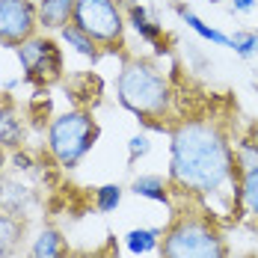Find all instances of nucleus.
I'll return each instance as SVG.
<instances>
[{"label": "nucleus", "instance_id": "nucleus-1", "mask_svg": "<svg viewBox=\"0 0 258 258\" xmlns=\"http://www.w3.org/2000/svg\"><path fill=\"white\" fill-rule=\"evenodd\" d=\"M169 134V184L187 205L208 211L211 217L234 214L237 208V157L223 122L199 116L178 119Z\"/></svg>", "mask_w": 258, "mask_h": 258}, {"label": "nucleus", "instance_id": "nucleus-2", "mask_svg": "<svg viewBox=\"0 0 258 258\" xmlns=\"http://www.w3.org/2000/svg\"><path fill=\"white\" fill-rule=\"evenodd\" d=\"M116 101L137 116L143 125L163 128V119L172 113V86L160 66L146 56H128L116 78Z\"/></svg>", "mask_w": 258, "mask_h": 258}, {"label": "nucleus", "instance_id": "nucleus-3", "mask_svg": "<svg viewBox=\"0 0 258 258\" xmlns=\"http://www.w3.org/2000/svg\"><path fill=\"white\" fill-rule=\"evenodd\" d=\"M160 258H229V240L220 220L196 205L175 208L163 226Z\"/></svg>", "mask_w": 258, "mask_h": 258}, {"label": "nucleus", "instance_id": "nucleus-4", "mask_svg": "<svg viewBox=\"0 0 258 258\" xmlns=\"http://www.w3.org/2000/svg\"><path fill=\"white\" fill-rule=\"evenodd\" d=\"M98 134L101 131H98L95 116L83 107H75V110H66L48 122L45 143H48L51 157L62 169H78L80 160L95 149Z\"/></svg>", "mask_w": 258, "mask_h": 258}, {"label": "nucleus", "instance_id": "nucleus-5", "mask_svg": "<svg viewBox=\"0 0 258 258\" xmlns=\"http://www.w3.org/2000/svg\"><path fill=\"white\" fill-rule=\"evenodd\" d=\"M104 53H116L125 48V9L119 0H78L75 21Z\"/></svg>", "mask_w": 258, "mask_h": 258}, {"label": "nucleus", "instance_id": "nucleus-6", "mask_svg": "<svg viewBox=\"0 0 258 258\" xmlns=\"http://www.w3.org/2000/svg\"><path fill=\"white\" fill-rule=\"evenodd\" d=\"M21 78L33 86H51L62 78V51L48 33H36L33 39L15 48Z\"/></svg>", "mask_w": 258, "mask_h": 258}, {"label": "nucleus", "instance_id": "nucleus-7", "mask_svg": "<svg viewBox=\"0 0 258 258\" xmlns=\"http://www.w3.org/2000/svg\"><path fill=\"white\" fill-rule=\"evenodd\" d=\"M36 33H42L36 0H0V45L3 48H18Z\"/></svg>", "mask_w": 258, "mask_h": 258}, {"label": "nucleus", "instance_id": "nucleus-8", "mask_svg": "<svg viewBox=\"0 0 258 258\" xmlns=\"http://www.w3.org/2000/svg\"><path fill=\"white\" fill-rule=\"evenodd\" d=\"M122 3V9H125V21L131 24V30L143 39V42H149L157 53H166V33H163V24L155 21L152 15H149V9L146 6H140V3H134V0H119Z\"/></svg>", "mask_w": 258, "mask_h": 258}, {"label": "nucleus", "instance_id": "nucleus-9", "mask_svg": "<svg viewBox=\"0 0 258 258\" xmlns=\"http://www.w3.org/2000/svg\"><path fill=\"white\" fill-rule=\"evenodd\" d=\"M33 205H36V193L30 184L18 178H0V211H9L15 217H27Z\"/></svg>", "mask_w": 258, "mask_h": 258}, {"label": "nucleus", "instance_id": "nucleus-10", "mask_svg": "<svg viewBox=\"0 0 258 258\" xmlns=\"http://www.w3.org/2000/svg\"><path fill=\"white\" fill-rule=\"evenodd\" d=\"M78 0H36L39 9V30L42 33H59L62 27L75 21Z\"/></svg>", "mask_w": 258, "mask_h": 258}, {"label": "nucleus", "instance_id": "nucleus-11", "mask_svg": "<svg viewBox=\"0 0 258 258\" xmlns=\"http://www.w3.org/2000/svg\"><path fill=\"white\" fill-rule=\"evenodd\" d=\"M131 193L175 211V190H172L169 178H163V175H137L131 181Z\"/></svg>", "mask_w": 258, "mask_h": 258}, {"label": "nucleus", "instance_id": "nucleus-12", "mask_svg": "<svg viewBox=\"0 0 258 258\" xmlns=\"http://www.w3.org/2000/svg\"><path fill=\"white\" fill-rule=\"evenodd\" d=\"M27 258H69V243H66L62 232L53 226L39 229L27 246Z\"/></svg>", "mask_w": 258, "mask_h": 258}, {"label": "nucleus", "instance_id": "nucleus-13", "mask_svg": "<svg viewBox=\"0 0 258 258\" xmlns=\"http://www.w3.org/2000/svg\"><path fill=\"white\" fill-rule=\"evenodd\" d=\"M237 211L246 214L252 223H258V160L240 169L237 181Z\"/></svg>", "mask_w": 258, "mask_h": 258}, {"label": "nucleus", "instance_id": "nucleus-14", "mask_svg": "<svg viewBox=\"0 0 258 258\" xmlns=\"http://www.w3.org/2000/svg\"><path fill=\"white\" fill-rule=\"evenodd\" d=\"M27 234L24 217H15L9 211H0V258H12L18 252L21 240Z\"/></svg>", "mask_w": 258, "mask_h": 258}, {"label": "nucleus", "instance_id": "nucleus-15", "mask_svg": "<svg viewBox=\"0 0 258 258\" xmlns=\"http://www.w3.org/2000/svg\"><path fill=\"white\" fill-rule=\"evenodd\" d=\"M175 12H178V18H181V21H184L187 27H190V30H193L199 39H205L208 45H217V48H229V36H226L223 30H217V27L205 24V21H202V18H199V15L190 9V6L178 3V6H175Z\"/></svg>", "mask_w": 258, "mask_h": 258}, {"label": "nucleus", "instance_id": "nucleus-16", "mask_svg": "<svg viewBox=\"0 0 258 258\" xmlns=\"http://www.w3.org/2000/svg\"><path fill=\"white\" fill-rule=\"evenodd\" d=\"M160 237H163V229H155V226L131 229L125 234V249H128L131 255H149V252L160 249Z\"/></svg>", "mask_w": 258, "mask_h": 258}, {"label": "nucleus", "instance_id": "nucleus-17", "mask_svg": "<svg viewBox=\"0 0 258 258\" xmlns=\"http://www.w3.org/2000/svg\"><path fill=\"white\" fill-rule=\"evenodd\" d=\"M59 39H62V45H69L75 53H80V56H86V59H92V62H98V56H101V48L83 33V30H78L75 24H69V27H62L59 30Z\"/></svg>", "mask_w": 258, "mask_h": 258}, {"label": "nucleus", "instance_id": "nucleus-18", "mask_svg": "<svg viewBox=\"0 0 258 258\" xmlns=\"http://www.w3.org/2000/svg\"><path fill=\"white\" fill-rule=\"evenodd\" d=\"M122 196H125V190L119 184H101L95 190V211L98 214H113L116 208L122 205Z\"/></svg>", "mask_w": 258, "mask_h": 258}, {"label": "nucleus", "instance_id": "nucleus-19", "mask_svg": "<svg viewBox=\"0 0 258 258\" xmlns=\"http://www.w3.org/2000/svg\"><path fill=\"white\" fill-rule=\"evenodd\" d=\"M21 140V122L9 107H0V146H18Z\"/></svg>", "mask_w": 258, "mask_h": 258}, {"label": "nucleus", "instance_id": "nucleus-20", "mask_svg": "<svg viewBox=\"0 0 258 258\" xmlns=\"http://www.w3.org/2000/svg\"><path fill=\"white\" fill-rule=\"evenodd\" d=\"M229 48L237 56H243V59L255 56L258 53V33H252V30H237L234 36H229Z\"/></svg>", "mask_w": 258, "mask_h": 258}, {"label": "nucleus", "instance_id": "nucleus-21", "mask_svg": "<svg viewBox=\"0 0 258 258\" xmlns=\"http://www.w3.org/2000/svg\"><path fill=\"white\" fill-rule=\"evenodd\" d=\"M152 152V140H149V134H137V137H131L128 140V163H137L140 157H146Z\"/></svg>", "mask_w": 258, "mask_h": 258}, {"label": "nucleus", "instance_id": "nucleus-22", "mask_svg": "<svg viewBox=\"0 0 258 258\" xmlns=\"http://www.w3.org/2000/svg\"><path fill=\"white\" fill-rule=\"evenodd\" d=\"M255 6H258V0H232V12H237V15H246Z\"/></svg>", "mask_w": 258, "mask_h": 258}, {"label": "nucleus", "instance_id": "nucleus-23", "mask_svg": "<svg viewBox=\"0 0 258 258\" xmlns=\"http://www.w3.org/2000/svg\"><path fill=\"white\" fill-rule=\"evenodd\" d=\"M249 140H252V146L258 149V122H252V128H249V134H246Z\"/></svg>", "mask_w": 258, "mask_h": 258}, {"label": "nucleus", "instance_id": "nucleus-24", "mask_svg": "<svg viewBox=\"0 0 258 258\" xmlns=\"http://www.w3.org/2000/svg\"><path fill=\"white\" fill-rule=\"evenodd\" d=\"M211 3H220V0H211Z\"/></svg>", "mask_w": 258, "mask_h": 258}]
</instances>
